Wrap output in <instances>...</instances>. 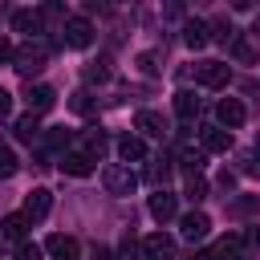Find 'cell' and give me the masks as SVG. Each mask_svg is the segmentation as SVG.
Instances as JSON below:
<instances>
[{"instance_id":"obj_19","label":"cell","mask_w":260,"mask_h":260,"mask_svg":"<svg viewBox=\"0 0 260 260\" xmlns=\"http://www.w3.org/2000/svg\"><path fill=\"white\" fill-rule=\"evenodd\" d=\"M175 114H179L183 122H191V118L199 114V98H195L191 89H179V93H175Z\"/></svg>"},{"instance_id":"obj_15","label":"cell","mask_w":260,"mask_h":260,"mask_svg":"<svg viewBox=\"0 0 260 260\" xmlns=\"http://www.w3.org/2000/svg\"><path fill=\"white\" fill-rule=\"evenodd\" d=\"M12 28H16V32H28L32 41H41V12L16 8V12H12Z\"/></svg>"},{"instance_id":"obj_13","label":"cell","mask_w":260,"mask_h":260,"mask_svg":"<svg viewBox=\"0 0 260 260\" xmlns=\"http://www.w3.org/2000/svg\"><path fill=\"white\" fill-rule=\"evenodd\" d=\"M61 171L85 179V175H93V158H89L85 150H65V154H61Z\"/></svg>"},{"instance_id":"obj_39","label":"cell","mask_w":260,"mask_h":260,"mask_svg":"<svg viewBox=\"0 0 260 260\" xmlns=\"http://www.w3.org/2000/svg\"><path fill=\"white\" fill-rule=\"evenodd\" d=\"M256 150H260V130H256Z\"/></svg>"},{"instance_id":"obj_11","label":"cell","mask_w":260,"mask_h":260,"mask_svg":"<svg viewBox=\"0 0 260 260\" xmlns=\"http://www.w3.org/2000/svg\"><path fill=\"white\" fill-rule=\"evenodd\" d=\"M150 215H154L158 223H167V219H175V215H179V199H175L171 191H162V187H158V191L150 195Z\"/></svg>"},{"instance_id":"obj_23","label":"cell","mask_w":260,"mask_h":260,"mask_svg":"<svg viewBox=\"0 0 260 260\" xmlns=\"http://www.w3.org/2000/svg\"><path fill=\"white\" fill-rule=\"evenodd\" d=\"M106 146H110V138H106L102 130H89V134H85V154H89V158H98Z\"/></svg>"},{"instance_id":"obj_30","label":"cell","mask_w":260,"mask_h":260,"mask_svg":"<svg viewBox=\"0 0 260 260\" xmlns=\"http://www.w3.org/2000/svg\"><path fill=\"white\" fill-rule=\"evenodd\" d=\"M41 256H45V248H41V244H28V240H24V244L16 248V260H41Z\"/></svg>"},{"instance_id":"obj_5","label":"cell","mask_w":260,"mask_h":260,"mask_svg":"<svg viewBox=\"0 0 260 260\" xmlns=\"http://www.w3.org/2000/svg\"><path fill=\"white\" fill-rule=\"evenodd\" d=\"M65 45L89 49V45H93V24H89L85 16H69V20H65Z\"/></svg>"},{"instance_id":"obj_7","label":"cell","mask_w":260,"mask_h":260,"mask_svg":"<svg viewBox=\"0 0 260 260\" xmlns=\"http://www.w3.org/2000/svg\"><path fill=\"white\" fill-rule=\"evenodd\" d=\"M175 256V240L167 232H154L142 240V260H171Z\"/></svg>"},{"instance_id":"obj_4","label":"cell","mask_w":260,"mask_h":260,"mask_svg":"<svg viewBox=\"0 0 260 260\" xmlns=\"http://www.w3.org/2000/svg\"><path fill=\"white\" fill-rule=\"evenodd\" d=\"M49 207H53V195H49L45 187H32V191L24 195V211H20V215H24L28 223H41V219L49 215Z\"/></svg>"},{"instance_id":"obj_38","label":"cell","mask_w":260,"mask_h":260,"mask_svg":"<svg viewBox=\"0 0 260 260\" xmlns=\"http://www.w3.org/2000/svg\"><path fill=\"white\" fill-rule=\"evenodd\" d=\"M195 260H223L215 248H203V252H195Z\"/></svg>"},{"instance_id":"obj_34","label":"cell","mask_w":260,"mask_h":260,"mask_svg":"<svg viewBox=\"0 0 260 260\" xmlns=\"http://www.w3.org/2000/svg\"><path fill=\"white\" fill-rule=\"evenodd\" d=\"M240 162H244V171H248V175H260V162H256V154H240Z\"/></svg>"},{"instance_id":"obj_26","label":"cell","mask_w":260,"mask_h":260,"mask_svg":"<svg viewBox=\"0 0 260 260\" xmlns=\"http://www.w3.org/2000/svg\"><path fill=\"white\" fill-rule=\"evenodd\" d=\"M256 207H260V195H244V199H236L228 211H232V215H252Z\"/></svg>"},{"instance_id":"obj_28","label":"cell","mask_w":260,"mask_h":260,"mask_svg":"<svg viewBox=\"0 0 260 260\" xmlns=\"http://www.w3.org/2000/svg\"><path fill=\"white\" fill-rule=\"evenodd\" d=\"M69 106H73V110H77V114H93V98H89V93H85V89H77V93H73V98H69Z\"/></svg>"},{"instance_id":"obj_9","label":"cell","mask_w":260,"mask_h":260,"mask_svg":"<svg viewBox=\"0 0 260 260\" xmlns=\"http://www.w3.org/2000/svg\"><path fill=\"white\" fill-rule=\"evenodd\" d=\"M45 252H49L53 260H77V252H81V248H77V240H73V236L53 232V236L45 240Z\"/></svg>"},{"instance_id":"obj_6","label":"cell","mask_w":260,"mask_h":260,"mask_svg":"<svg viewBox=\"0 0 260 260\" xmlns=\"http://www.w3.org/2000/svg\"><path fill=\"white\" fill-rule=\"evenodd\" d=\"M215 118H219V126L232 134L236 126H244V118H248V110H244V102L240 98H223L219 106H215Z\"/></svg>"},{"instance_id":"obj_36","label":"cell","mask_w":260,"mask_h":260,"mask_svg":"<svg viewBox=\"0 0 260 260\" xmlns=\"http://www.w3.org/2000/svg\"><path fill=\"white\" fill-rule=\"evenodd\" d=\"M236 57H240V61H252V45H244V41H236Z\"/></svg>"},{"instance_id":"obj_12","label":"cell","mask_w":260,"mask_h":260,"mask_svg":"<svg viewBox=\"0 0 260 260\" xmlns=\"http://www.w3.org/2000/svg\"><path fill=\"white\" fill-rule=\"evenodd\" d=\"M118 158H122V167L142 162V158H146V142H142L138 134H122V138H118Z\"/></svg>"},{"instance_id":"obj_8","label":"cell","mask_w":260,"mask_h":260,"mask_svg":"<svg viewBox=\"0 0 260 260\" xmlns=\"http://www.w3.org/2000/svg\"><path fill=\"white\" fill-rule=\"evenodd\" d=\"M199 142H203L207 154H228V150H232V134H228L223 126H203V130H199Z\"/></svg>"},{"instance_id":"obj_10","label":"cell","mask_w":260,"mask_h":260,"mask_svg":"<svg viewBox=\"0 0 260 260\" xmlns=\"http://www.w3.org/2000/svg\"><path fill=\"white\" fill-rule=\"evenodd\" d=\"M24 102H28V114H45V110H53L57 93H53V85H32V81H28Z\"/></svg>"},{"instance_id":"obj_14","label":"cell","mask_w":260,"mask_h":260,"mask_svg":"<svg viewBox=\"0 0 260 260\" xmlns=\"http://www.w3.org/2000/svg\"><path fill=\"white\" fill-rule=\"evenodd\" d=\"M179 228H183V240H191V244H195V240H203V236L211 232V219H207L203 211H187V215L179 219Z\"/></svg>"},{"instance_id":"obj_22","label":"cell","mask_w":260,"mask_h":260,"mask_svg":"<svg viewBox=\"0 0 260 260\" xmlns=\"http://www.w3.org/2000/svg\"><path fill=\"white\" fill-rule=\"evenodd\" d=\"M183 195H187L191 203H203V199H207V179H203V175H191L187 187H183Z\"/></svg>"},{"instance_id":"obj_32","label":"cell","mask_w":260,"mask_h":260,"mask_svg":"<svg viewBox=\"0 0 260 260\" xmlns=\"http://www.w3.org/2000/svg\"><path fill=\"white\" fill-rule=\"evenodd\" d=\"M49 146H69V130H65V126L49 130Z\"/></svg>"},{"instance_id":"obj_29","label":"cell","mask_w":260,"mask_h":260,"mask_svg":"<svg viewBox=\"0 0 260 260\" xmlns=\"http://www.w3.org/2000/svg\"><path fill=\"white\" fill-rule=\"evenodd\" d=\"M106 77H110V65H106V61L85 65V81H106Z\"/></svg>"},{"instance_id":"obj_25","label":"cell","mask_w":260,"mask_h":260,"mask_svg":"<svg viewBox=\"0 0 260 260\" xmlns=\"http://www.w3.org/2000/svg\"><path fill=\"white\" fill-rule=\"evenodd\" d=\"M146 179H150V183H167V179H171V162H167V158H154L150 171H146Z\"/></svg>"},{"instance_id":"obj_2","label":"cell","mask_w":260,"mask_h":260,"mask_svg":"<svg viewBox=\"0 0 260 260\" xmlns=\"http://www.w3.org/2000/svg\"><path fill=\"white\" fill-rule=\"evenodd\" d=\"M102 187H106L110 195H130V191L138 187V175H134L130 167H122V162H110V167L102 171Z\"/></svg>"},{"instance_id":"obj_33","label":"cell","mask_w":260,"mask_h":260,"mask_svg":"<svg viewBox=\"0 0 260 260\" xmlns=\"http://www.w3.org/2000/svg\"><path fill=\"white\" fill-rule=\"evenodd\" d=\"M240 240H244V244H252V248H260V223H252V228H248Z\"/></svg>"},{"instance_id":"obj_18","label":"cell","mask_w":260,"mask_h":260,"mask_svg":"<svg viewBox=\"0 0 260 260\" xmlns=\"http://www.w3.org/2000/svg\"><path fill=\"white\" fill-rule=\"evenodd\" d=\"M183 41H187V49H203V45L211 41V32H207V20H187V28H183Z\"/></svg>"},{"instance_id":"obj_17","label":"cell","mask_w":260,"mask_h":260,"mask_svg":"<svg viewBox=\"0 0 260 260\" xmlns=\"http://www.w3.org/2000/svg\"><path fill=\"white\" fill-rule=\"evenodd\" d=\"M24 232H28V219H24L20 211L0 219V240H16V244H24Z\"/></svg>"},{"instance_id":"obj_27","label":"cell","mask_w":260,"mask_h":260,"mask_svg":"<svg viewBox=\"0 0 260 260\" xmlns=\"http://www.w3.org/2000/svg\"><path fill=\"white\" fill-rule=\"evenodd\" d=\"M118 260H142V240L126 236V240H122V252H118Z\"/></svg>"},{"instance_id":"obj_21","label":"cell","mask_w":260,"mask_h":260,"mask_svg":"<svg viewBox=\"0 0 260 260\" xmlns=\"http://www.w3.org/2000/svg\"><path fill=\"white\" fill-rule=\"evenodd\" d=\"M12 130H16V138H20V142H32V138L41 134V126H37V114H24V118H16V126H12Z\"/></svg>"},{"instance_id":"obj_20","label":"cell","mask_w":260,"mask_h":260,"mask_svg":"<svg viewBox=\"0 0 260 260\" xmlns=\"http://www.w3.org/2000/svg\"><path fill=\"white\" fill-rule=\"evenodd\" d=\"M179 162H183L191 175H199V171L207 167V150H203V146H199V150H195V146H183V150H179Z\"/></svg>"},{"instance_id":"obj_24","label":"cell","mask_w":260,"mask_h":260,"mask_svg":"<svg viewBox=\"0 0 260 260\" xmlns=\"http://www.w3.org/2000/svg\"><path fill=\"white\" fill-rule=\"evenodd\" d=\"M16 171H20V162H16L12 146H0V179H12Z\"/></svg>"},{"instance_id":"obj_16","label":"cell","mask_w":260,"mask_h":260,"mask_svg":"<svg viewBox=\"0 0 260 260\" xmlns=\"http://www.w3.org/2000/svg\"><path fill=\"white\" fill-rule=\"evenodd\" d=\"M134 130H142V134H150V138H162V134H167V122H162L154 110H138V114H134Z\"/></svg>"},{"instance_id":"obj_37","label":"cell","mask_w":260,"mask_h":260,"mask_svg":"<svg viewBox=\"0 0 260 260\" xmlns=\"http://www.w3.org/2000/svg\"><path fill=\"white\" fill-rule=\"evenodd\" d=\"M12 53H16V49H12V45H8V37H0V61H8V57H12Z\"/></svg>"},{"instance_id":"obj_3","label":"cell","mask_w":260,"mask_h":260,"mask_svg":"<svg viewBox=\"0 0 260 260\" xmlns=\"http://www.w3.org/2000/svg\"><path fill=\"white\" fill-rule=\"evenodd\" d=\"M228 77H232L228 61H199V65H195V81H199L203 89H223Z\"/></svg>"},{"instance_id":"obj_35","label":"cell","mask_w":260,"mask_h":260,"mask_svg":"<svg viewBox=\"0 0 260 260\" xmlns=\"http://www.w3.org/2000/svg\"><path fill=\"white\" fill-rule=\"evenodd\" d=\"M8 114H12V93L0 89V118H8Z\"/></svg>"},{"instance_id":"obj_1","label":"cell","mask_w":260,"mask_h":260,"mask_svg":"<svg viewBox=\"0 0 260 260\" xmlns=\"http://www.w3.org/2000/svg\"><path fill=\"white\" fill-rule=\"evenodd\" d=\"M45 61H49V45H45V41H32V45H24V49H16V53H12V69H16L20 77L41 73V69H45Z\"/></svg>"},{"instance_id":"obj_31","label":"cell","mask_w":260,"mask_h":260,"mask_svg":"<svg viewBox=\"0 0 260 260\" xmlns=\"http://www.w3.org/2000/svg\"><path fill=\"white\" fill-rule=\"evenodd\" d=\"M138 65H142L146 77H154L158 73V53H138Z\"/></svg>"}]
</instances>
